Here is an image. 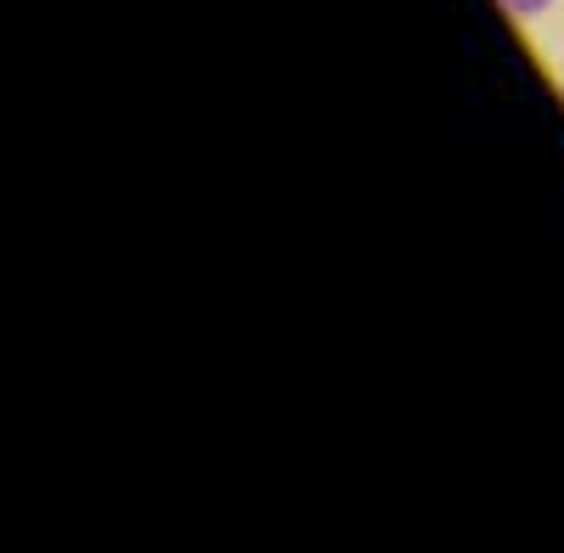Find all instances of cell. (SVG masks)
I'll return each instance as SVG.
<instances>
[{"mask_svg":"<svg viewBox=\"0 0 564 553\" xmlns=\"http://www.w3.org/2000/svg\"><path fill=\"white\" fill-rule=\"evenodd\" d=\"M553 7V0H502V12H513V18H542Z\"/></svg>","mask_w":564,"mask_h":553,"instance_id":"1","label":"cell"}]
</instances>
